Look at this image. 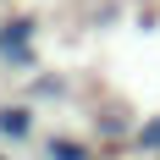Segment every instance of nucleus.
<instances>
[{
    "label": "nucleus",
    "instance_id": "5",
    "mask_svg": "<svg viewBox=\"0 0 160 160\" xmlns=\"http://www.w3.org/2000/svg\"><path fill=\"white\" fill-rule=\"evenodd\" d=\"M0 160H11V155H0Z\"/></svg>",
    "mask_w": 160,
    "mask_h": 160
},
{
    "label": "nucleus",
    "instance_id": "1",
    "mask_svg": "<svg viewBox=\"0 0 160 160\" xmlns=\"http://www.w3.org/2000/svg\"><path fill=\"white\" fill-rule=\"evenodd\" d=\"M33 33H39L33 17H6V22H0V66H11V72H33V66H39Z\"/></svg>",
    "mask_w": 160,
    "mask_h": 160
},
{
    "label": "nucleus",
    "instance_id": "2",
    "mask_svg": "<svg viewBox=\"0 0 160 160\" xmlns=\"http://www.w3.org/2000/svg\"><path fill=\"white\" fill-rule=\"evenodd\" d=\"M0 138L6 144L33 138V105H0Z\"/></svg>",
    "mask_w": 160,
    "mask_h": 160
},
{
    "label": "nucleus",
    "instance_id": "3",
    "mask_svg": "<svg viewBox=\"0 0 160 160\" xmlns=\"http://www.w3.org/2000/svg\"><path fill=\"white\" fill-rule=\"evenodd\" d=\"M44 160H94V149L83 138H50L44 144Z\"/></svg>",
    "mask_w": 160,
    "mask_h": 160
},
{
    "label": "nucleus",
    "instance_id": "4",
    "mask_svg": "<svg viewBox=\"0 0 160 160\" xmlns=\"http://www.w3.org/2000/svg\"><path fill=\"white\" fill-rule=\"evenodd\" d=\"M132 149H138V155H160V116H149L144 127L132 132Z\"/></svg>",
    "mask_w": 160,
    "mask_h": 160
}]
</instances>
